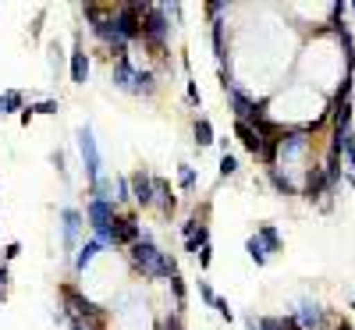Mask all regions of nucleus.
Segmentation results:
<instances>
[{
    "instance_id": "f257e3e1",
    "label": "nucleus",
    "mask_w": 355,
    "mask_h": 330,
    "mask_svg": "<svg viewBox=\"0 0 355 330\" xmlns=\"http://www.w3.org/2000/svg\"><path fill=\"white\" fill-rule=\"evenodd\" d=\"M128 259H132V266L139 270V274L150 277V281H171V277H178V259L171 252H164L146 227H142V238L128 249Z\"/></svg>"
},
{
    "instance_id": "f03ea898",
    "label": "nucleus",
    "mask_w": 355,
    "mask_h": 330,
    "mask_svg": "<svg viewBox=\"0 0 355 330\" xmlns=\"http://www.w3.org/2000/svg\"><path fill=\"white\" fill-rule=\"evenodd\" d=\"M171 15L164 4H150L142 15V46L150 50L153 57H160V61H167V40H171Z\"/></svg>"
},
{
    "instance_id": "7ed1b4c3",
    "label": "nucleus",
    "mask_w": 355,
    "mask_h": 330,
    "mask_svg": "<svg viewBox=\"0 0 355 330\" xmlns=\"http://www.w3.org/2000/svg\"><path fill=\"white\" fill-rule=\"evenodd\" d=\"M61 298H64V309H68L71 320H82V323H89L93 330H103V309L93 302V298H85L75 284H64L61 288Z\"/></svg>"
},
{
    "instance_id": "20e7f679",
    "label": "nucleus",
    "mask_w": 355,
    "mask_h": 330,
    "mask_svg": "<svg viewBox=\"0 0 355 330\" xmlns=\"http://www.w3.org/2000/svg\"><path fill=\"white\" fill-rule=\"evenodd\" d=\"M78 157H82V171H85V182L96 185L103 177V157H100V146H96V135L89 125L78 128Z\"/></svg>"
},
{
    "instance_id": "39448f33",
    "label": "nucleus",
    "mask_w": 355,
    "mask_h": 330,
    "mask_svg": "<svg viewBox=\"0 0 355 330\" xmlns=\"http://www.w3.org/2000/svg\"><path fill=\"white\" fill-rule=\"evenodd\" d=\"M82 227H85L82 209L64 206V209H61V245H64V252H78V234H82Z\"/></svg>"
},
{
    "instance_id": "423d86ee",
    "label": "nucleus",
    "mask_w": 355,
    "mask_h": 330,
    "mask_svg": "<svg viewBox=\"0 0 355 330\" xmlns=\"http://www.w3.org/2000/svg\"><path fill=\"white\" fill-rule=\"evenodd\" d=\"M85 224H89V231H103V227H110L114 220H117V202H103V199H89L85 202Z\"/></svg>"
},
{
    "instance_id": "0eeeda50",
    "label": "nucleus",
    "mask_w": 355,
    "mask_h": 330,
    "mask_svg": "<svg viewBox=\"0 0 355 330\" xmlns=\"http://www.w3.org/2000/svg\"><path fill=\"white\" fill-rule=\"evenodd\" d=\"M128 185H132V202L139 209H153V174H146V171H135L128 177Z\"/></svg>"
},
{
    "instance_id": "6e6552de",
    "label": "nucleus",
    "mask_w": 355,
    "mask_h": 330,
    "mask_svg": "<svg viewBox=\"0 0 355 330\" xmlns=\"http://www.w3.org/2000/svg\"><path fill=\"white\" fill-rule=\"evenodd\" d=\"M139 238H142V224H139L135 209H128V214H117V245L132 249Z\"/></svg>"
},
{
    "instance_id": "1a4fd4ad",
    "label": "nucleus",
    "mask_w": 355,
    "mask_h": 330,
    "mask_svg": "<svg viewBox=\"0 0 355 330\" xmlns=\"http://www.w3.org/2000/svg\"><path fill=\"white\" fill-rule=\"evenodd\" d=\"M153 206L160 209V217L164 220H171L174 217V209H178V196H174V189H171V182L167 177H153Z\"/></svg>"
},
{
    "instance_id": "9d476101",
    "label": "nucleus",
    "mask_w": 355,
    "mask_h": 330,
    "mask_svg": "<svg viewBox=\"0 0 355 330\" xmlns=\"http://www.w3.org/2000/svg\"><path fill=\"white\" fill-rule=\"evenodd\" d=\"M331 182H327V174H323V167H306V185H302V196L313 202V199H323V196H331Z\"/></svg>"
},
{
    "instance_id": "9b49d317",
    "label": "nucleus",
    "mask_w": 355,
    "mask_h": 330,
    "mask_svg": "<svg viewBox=\"0 0 355 330\" xmlns=\"http://www.w3.org/2000/svg\"><path fill=\"white\" fill-rule=\"evenodd\" d=\"M89 71H93V61H89V53L82 50V36H75V46H71V82L85 85Z\"/></svg>"
},
{
    "instance_id": "f8f14e48",
    "label": "nucleus",
    "mask_w": 355,
    "mask_h": 330,
    "mask_svg": "<svg viewBox=\"0 0 355 330\" xmlns=\"http://www.w3.org/2000/svg\"><path fill=\"white\" fill-rule=\"evenodd\" d=\"M295 323H299L302 330H327V309L316 306V302H302Z\"/></svg>"
},
{
    "instance_id": "ddd939ff",
    "label": "nucleus",
    "mask_w": 355,
    "mask_h": 330,
    "mask_svg": "<svg viewBox=\"0 0 355 330\" xmlns=\"http://www.w3.org/2000/svg\"><path fill=\"white\" fill-rule=\"evenodd\" d=\"M110 82H114V89L135 96V64L132 61H114L110 64Z\"/></svg>"
},
{
    "instance_id": "4468645a",
    "label": "nucleus",
    "mask_w": 355,
    "mask_h": 330,
    "mask_svg": "<svg viewBox=\"0 0 355 330\" xmlns=\"http://www.w3.org/2000/svg\"><path fill=\"white\" fill-rule=\"evenodd\" d=\"M234 139H239L249 153L259 160V153H263V139H259V132L252 128V125H245V121H234Z\"/></svg>"
},
{
    "instance_id": "2eb2a0df",
    "label": "nucleus",
    "mask_w": 355,
    "mask_h": 330,
    "mask_svg": "<svg viewBox=\"0 0 355 330\" xmlns=\"http://www.w3.org/2000/svg\"><path fill=\"white\" fill-rule=\"evenodd\" d=\"M100 252H103V245L96 242V238H89V242H82V245H78V252H75V274L82 277L85 270L93 266V259H96Z\"/></svg>"
},
{
    "instance_id": "dca6fc26",
    "label": "nucleus",
    "mask_w": 355,
    "mask_h": 330,
    "mask_svg": "<svg viewBox=\"0 0 355 330\" xmlns=\"http://www.w3.org/2000/svg\"><path fill=\"white\" fill-rule=\"evenodd\" d=\"M192 135H196V146H199V149H206V146L217 142V132H214V121H210V117H196Z\"/></svg>"
},
{
    "instance_id": "f3484780",
    "label": "nucleus",
    "mask_w": 355,
    "mask_h": 330,
    "mask_svg": "<svg viewBox=\"0 0 355 330\" xmlns=\"http://www.w3.org/2000/svg\"><path fill=\"white\" fill-rule=\"evenodd\" d=\"M153 93H157V71L135 68V96H153Z\"/></svg>"
},
{
    "instance_id": "a211bd4d",
    "label": "nucleus",
    "mask_w": 355,
    "mask_h": 330,
    "mask_svg": "<svg viewBox=\"0 0 355 330\" xmlns=\"http://www.w3.org/2000/svg\"><path fill=\"white\" fill-rule=\"evenodd\" d=\"M266 182H270L281 196H299V185H295L291 177L284 171H277V167H266Z\"/></svg>"
},
{
    "instance_id": "6ab92c4d",
    "label": "nucleus",
    "mask_w": 355,
    "mask_h": 330,
    "mask_svg": "<svg viewBox=\"0 0 355 330\" xmlns=\"http://www.w3.org/2000/svg\"><path fill=\"white\" fill-rule=\"evenodd\" d=\"M256 238H259V242H263L266 249H270V256H274V252H281V234H277V227H274V224H259V227H256Z\"/></svg>"
},
{
    "instance_id": "aec40b11",
    "label": "nucleus",
    "mask_w": 355,
    "mask_h": 330,
    "mask_svg": "<svg viewBox=\"0 0 355 330\" xmlns=\"http://www.w3.org/2000/svg\"><path fill=\"white\" fill-rule=\"evenodd\" d=\"M167 284H171V291H174V313L182 316V313H185V302H189V291H185V281H182V274H178V277H171Z\"/></svg>"
},
{
    "instance_id": "412c9836",
    "label": "nucleus",
    "mask_w": 355,
    "mask_h": 330,
    "mask_svg": "<svg viewBox=\"0 0 355 330\" xmlns=\"http://www.w3.org/2000/svg\"><path fill=\"white\" fill-rule=\"evenodd\" d=\"M245 252H249V259H252L256 266H266V259H270V249H266V245L259 242L256 234H252L249 242H245Z\"/></svg>"
},
{
    "instance_id": "4be33fe9",
    "label": "nucleus",
    "mask_w": 355,
    "mask_h": 330,
    "mask_svg": "<svg viewBox=\"0 0 355 330\" xmlns=\"http://www.w3.org/2000/svg\"><path fill=\"white\" fill-rule=\"evenodd\" d=\"M178 185H182L185 192H196L199 174H196V167H192V164H178Z\"/></svg>"
},
{
    "instance_id": "5701e85b",
    "label": "nucleus",
    "mask_w": 355,
    "mask_h": 330,
    "mask_svg": "<svg viewBox=\"0 0 355 330\" xmlns=\"http://www.w3.org/2000/svg\"><path fill=\"white\" fill-rule=\"evenodd\" d=\"M114 202H117V206H128V202H132V185H128L125 174L114 177Z\"/></svg>"
},
{
    "instance_id": "b1692460",
    "label": "nucleus",
    "mask_w": 355,
    "mask_h": 330,
    "mask_svg": "<svg viewBox=\"0 0 355 330\" xmlns=\"http://www.w3.org/2000/svg\"><path fill=\"white\" fill-rule=\"evenodd\" d=\"M89 192H93V199H103V202H114V177H100L96 185H89Z\"/></svg>"
},
{
    "instance_id": "393cba45",
    "label": "nucleus",
    "mask_w": 355,
    "mask_h": 330,
    "mask_svg": "<svg viewBox=\"0 0 355 330\" xmlns=\"http://www.w3.org/2000/svg\"><path fill=\"white\" fill-rule=\"evenodd\" d=\"M202 245H210V227H206V224L196 231V238H189V242H185V252L199 256V249H202Z\"/></svg>"
},
{
    "instance_id": "a878e982",
    "label": "nucleus",
    "mask_w": 355,
    "mask_h": 330,
    "mask_svg": "<svg viewBox=\"0 0 355 330\" xmlns=\"http://www.w3.org/2000/svg\"><path fill=\"white\" fill-rule=\"evenodd\" d=\"M21 110H25V96L18 89H8L4 93V114H21Z\"/></svg>"
},
{
    "instance_id": "bb28decb",
    "label": "nucleus",
    "mask_w": 355,
    "mask_h": 330,
    "mask_svg": "<svg viewBox=\"0 0 355 330\" xmlns=\"http://www.w3.org/2000/svg\"><path fill=\"white\" fill-rule=\"evenodd\" d=\"M239 174V160H234V153H220V177H234Z\"/></svg>"
},
{
    "instance_id": "cd10ccee",
    "label": "nucleus",
    "mask_w": 355,
    "mask_h": 330,
    "mask_svg": "<svg viewBox=\"0 0 355 330\" xmlns=\"http://www.w3.org/2000/svg\"><path fill=\"white\" fill-rule=\"evenodd\" d=\"M157 330H185V323H182V316H178V313H167Z\"/></svg>"
},
{
    "instance_id": "c85d7f7f",
    "label": "nucleus",
    "mask_w": 355,
    "mask_h": 330,
    "mask_svg": "<svg viewBox=\"0 0 355 330\" xmlns=\"http://www.w3.org/2000/svg\"><path fill=\"white\" fill-rule=\"evenodd\" d=\"M202 227V220L199 217H189L185 224H182V238H185V242H189V238H196V231Z\"/></svg>"
},
{
    "instance_id": "c756f323",
    "label": "nucleus",
    "mask_w": 355,
    "mask_h": 330,
    "mask_svg": "<svg viewBox=\"0 0 355 330\" xmlns=\"http://www.w3.org/2000/svg\"><path fill=\"white\" fill-rule=\"evenodd\" d=\"M206 15H210V18L227 15V0H210V4H206Z\"/></svg>"
},
{
    "instance_id": "7c9ffc66",
    "label": "nucleus",
    "mask_w": 355,
    "mask_h": 330,
    "mask_svg": "<svg viewBox=\"0 0 355 330\" xmlns=\"http://www.w3.org/2000/svg\"><path fill=\"white\" fill-rule=\"evenodd\" d=\"M36 114H57L61 110V100H43V103H33Z\"/></svg>"
},
{
    "instance_id": "2f4dec72",
    "label": "nucleus",
    "mask_w": 355,
    "mask_h": 330,
    "mask_svg": "<svg viewBox=\"0 0 355 330\" xmlns=\"http://www.w3.org/2000/svg\"><path fill=\"white\" fill-rule=\"evenodd\" d=\"M185 96H189V103H192V107H199V103H202V96H199V85H196L192 78L185 82Z\"/></svg>"
},
{
    "instance_id": "473e14b6",
    "label": "nucleus",
    "mask_w": 355,
    "mask_h": 330,
    "mask_svg": "<svg viewBox=\"0 0 355 330\" xmlns=\"http://www.w3.org/2000/svg\"><path fill=\"white\" fill-rule=\"evenodd\" d=\"M196 259H199V266H202V270H210V263H214V245H202Z\"/></svg>"
},
{
    "instance_id": "72a5a7b5",
    "label": "nucleus",
    "mask_w": 355,
    "mask_h": 330,
    "mask_svg": "<svg viewBox=\"0 0 355 330\" xmlns=\"http://www.w3.org/2000/svg\"><path fill=\"white\" fill-rule=\"evenodd\" d=\"M199 295H202V302H206V306H214V302H217V295H214L210 281H199Z\"/></svg>"
},
{
    "instance_id": "f704fd0d",
    "label": "nucleus",
    "mask_w": 355,
    "mask_h": 330,
    "mask_svg": "<svg viewBox=\"0 0 355 330\" xmlns=\"http://www.w3.org/2000/svg\"><path fill=\"white\" fill-rule=\"evenodd\" d=\"M214 309H217V313H220V316H224L227 323L234 320V313H231V306H227V298H217V302H214Z\"/></svg>"
},
{
    "instance_id": "c9c22d12",
    "label": "nucleus",
    "mask_w": 355,
    "mask_h": 330,
    "mask_svg": "<svg viewBox=\"0 0 355 330\" xmlns=\"http://www.w3.org/2000/svg\"><path fill=\"white\" fill-rule=\"evenodd\" d=\"M33 117H36V110H33V103H25V110L18 114V121H21V125L28 128V125H33Z\"/></svg>"
},
{
    "instance_id": "e433bc0d",
    "label": "nucleus",
    "mask_w": 355,
    "mask_h": 330,
    "mask_svg": "<svg viewBox=\"0 0 355 330\" xmlns=\"http://www.w3.org/2000/svg\"><path fill=\"white\" fill-rule=\"evenodd\" d=\"M18 252H21V245H18V242H8V245H4V263L18 259Z\"/></svg>"
},
{
    "instance_id": "4c0bfd02",
    "label": "nucleus",
    "mask_w": 355,
    "mask_h": 330,
    "mask_svg": "<svg viewBox=\"0 0 355 330\" xmlns=\"http://www.w3.org/2000/svg\"><path fill=\"white\" fill-rule=\"evenodd\" d=\"M8 277H11L8 274V263H0V295H4V288H8Z\"/></svg>"
},
{
    "instance_id": "58836bf2",
    "label": "nucleus",
    "mask_w": 355,
    "mask_h": 330,
    "mask_svg": "<svg viewBox=\"0 0 355 330\" xmlns=\"http://www.w3.org/2000/svg\"><path fill=\"white\" fill-rule=\"evenodd\" d=\"M68 330H93V327L82 323V320H71V316H68Z\"/></svg>"
},
{
    "instance_id": "ea45409f",
    "label": "nucleus",
    "mask_w": 355,
    "mask_h": 330,
    "mask_svg": "<svg viewBox=\"0 0 355 330\" xmlns=\"http://www.w3.org/2000/svg\"><path fill=\"white\" fill-rule=\"evenodd\" d=\"M0 114H4V93H0Z\"/></svg>"
},
{
    "instance_id": "a19ab883",
    "label": "nucleus",
    "mask_w": 355,
    "mask_h": 330,
    "mask_svg": "<svg viewBox=\"0 0 355 330\" xmlns=\"http://www.w3.org/2000/svg\"><path fill=\"white\" fill-rule=\"evenodd\" d=\"M348 11H352V15H355V4H352V8H348Z\"/></svg>"
}]
</instances>
